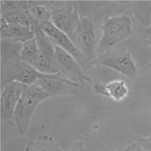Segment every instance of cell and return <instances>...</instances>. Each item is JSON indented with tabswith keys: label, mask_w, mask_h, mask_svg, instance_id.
<instances>
[{
	"label": "cell",
	"mask_w": 151,
	"mask_h": 151,
	"mask_svg": "<svg viewBox=\"0 0 151 151\" xmlns=\"http://www.w3.org/2000/svg\"><path fill=\"white\" fill-rule=\"evenodd\" d=\"M4 67L2 68L3 85L10 82H18L25 85H35L36 81L47 74L42 73L22 59V43L2 40Z\"/></svg>",
	"instance_id": "6da1fadb"
},
{
	"label": "cell",
	"mask_w": 151,
	"mask_h": 151,
	"mask_svg": "<svg viewBox=\"0 0 151 151\" xmlns=\"http://www.w3.org/2000/svg\"><path fill=\"white\" fill-rule=\"evenodd\" d=\"M50 97L51 96L37 85L25 87L16 106L13 118L20 136H24L28 131L30 121L36 107Z\"/></svg>",
	"instance_id": "7a4b0ae2"
},
{
	"label": "cell",
	"mask_w": 151,
	"mask_h": 151,
	"mask_svg": "<svg viewBox=\"0 0 151 151\" xmlns=\"http://www.w3.org/2000/svg\"><path fill=\"white\" fill-rule=\"evenodd\" d=\"M102 36L99 43L100 51L109 52L111 47L131 36L133 33V22L125 15L107 17L101 25Z\"/></svg>",
	"instance_id": "3957f363"
},
{
	"label": "cell",
	"mask_w": 151,
	"mask_h": 151,
	"mask_svg": "<svg viewBox=\"0 0 151 151\" xmlns=\"http://www.w3.org/2000/svg\"><path fill=\"white\" fill-rule=\"evenodd\" d=\"M31 28L35 33V39L40 50V56L33 68L44 74L59 73L54 65L55 45L35 19L32 23Z\"/></svg>",
	"instance_id": "277c9868"
},
{
	"label": "cell",
	"mask_w": 151,
	"mask_h": 151,
	"mask_svg": "<svg viewBox=\"0 0 151 151\" xmlns=\"http://www.w3.org/2000/svg\"><path fill=\"white\" fill-rule=\"evenodd\" d=\"M54 65L58 73L66 79L79 85L91 82V79L82 72L80 64L63 49L55 46Z\"/></svg>",
	"instance_id": "5b68a950"
},
{
	"label": "cell",
	"mask_w": 151,
	"mask_h": 151,
	"mask_svg": "<svg viewBox=\"0 0 151 151\" xmlns=\"http://www.w3.org/2000/svg\"><path fill=\"white\" fill-rule=\"evenodd\" d=\"M91 65H102L120 73L129 78H134L139 73V69L132 55L129 52H107L98 59H94Z\"/></svg>",
	"instance_id": "8992f818"
},
{
	"label": "cell",
	"mask_w": 151,
	"mask_h": 151,
	"mask_svg": "<svg viewBox=\"0 0 151 151\" xmlns=\"http://www.w3.org/2000/svg\"><path fill=\"white\" fill-rule=\"evenodd\" d=\"M73 42L87 60H94L97 43L96 28L88 17L80 18Z\"/></svg>",
	"instance_id": "52a82bcc"
},
{
	"label": "cell",
	"mask_w": 151,
	"mask_h": 151,
	"mask_svg": "<svg viewBox=\"0 0 151 151\" xmlns=\"http://www.w3.org/2000/svg\"><path fill=\"white\" fill-rule=\"evenodd\" d=\"M50 20L53 25L68 35L73 42L79 25L80 17L73 5H68L62 8L50 7Z\"/></svg>",
	"instance_id": "ba28073f"
},
{
	"label": "cell",
	"mask_w": 151,
	"mask_h": 151,
	"mask_svg": "<svg viewBox=\"0 0 151 151\" xmlns=\"http://www.w3.org/2000/svg\"><path fill=\"white\" fill-rule=\"evenodd\" d=\"M35 85L42 88L51 97L77 94L80 91L81 86L59 73L47 74L45 77L38 79Z\"/></svg>",
	"instance_id": "9c48e42d"
},
{
	"label": "cell",
	"mask_w": 151,
	"mask_h": 151,
	"mask_svg": "<svg viewBox=\"0 0 151 151\" xmlns=\"http://www.w3.org/2000/svg\"><path fill=\"white\" fill-rule=\"evenodd\" d=\"M1 18L8 24L26 27H31L34 21L26 2H1Z\"/></svg>",
	"instance_id": "30bf717a"
},
{
	"label": "cell",
	"mask_w": 151,
	"mask_h": 151,
	"mask_svg": "<svg viewBox=\"0 0 151 151\" xmlns=\"http://www.w3.org/2000/svg\"><path fill=\"white\" fill-rule=\"evenodd\" d=\"M40 25L55 46L63 49L72 55L78 61L80 65H85V62L88 60L85 59L82 52L78 49L68 35L55 27L50 21L40 24Z\"/></svg>",
	"instance_id": "8fae6325"
},
{
	"label": "cell",
	"mask_w": 151,
	"mask_h": 151,
	"mask_svg": "<svg viewBox=\"0 0 151 151\" xmlns=\"http://www.w3.org/2000/svg\"><path fill=\"white\" fill-rule=\"evenodd\" d=\"M27 85L18 82H10L4 85L1 95V110L2 119L11 120L14 118L16 106Z\"/></svg>",
	"instance_id": "7c38bea8"
},
{
	"label": "cell",
	"mask_w": 151,
	"mask_h": 151,
	"mask_svg": "<svg viewBox=\"0 0 151 151\" xmlns=\"http://www.w3.org/2000/svg\"><path fill=\"white\" fill-rule=\"evenodd\" d=\"M93 90L96 93L109 97L116 102L124 101L130 92L127 84L122 79H113L106 84L96 83Z\"/></svg>",
	"instance_id": "4fadbf2b"
},
{
	"label": "cell",
	"mask_w": 151,
	"mask_h": 151,
	"mask_svg": "<svg viewBox=\"0 0 151 151\" xmlns=\"http://www.w3.org/2000/svg\"><path fill=\"white\" fill-rule=\"evenodd\" d=\"M0 30L2 40H8L23 44L35 37V33L31 27L8 24L2 18Z\"/></svg>",
	"instance_id": "5bb4252c"
},
{
	"label": "cell",
	"mask_w": 151,
	"mask_h": 151,
	"mask_svg": "<svg viewBox=\"0 0 151 151\" xmlns=\"http://www.w3.org/2000/svg\"><path fill=\"white\" fill-rule=\"evenodd\" d=\"M24 151H64L53 137L47 134H40L35 141L27 144Z\"/></svg>",
	"instance_id": "9a60e30c"
},
{
	"label": "cell",
	"mask_w": 151,
	"mask_h": 151,
	"mask_svg": "<svg viewBox=\"0 0 151 151\" xmlns=\"http://www.w3.org/2000/svg\"><path fill=\"white\" fill-rule=\"evenodd\" d=\"M20 56L24 62L32 67L34 66L40 56L39 47L35 37L22 45Z\"/></svg>",
	"instance_id": "2e32d148"
},
{
	"label": "cell",
	"mask_w": 151,
	"mask_h": 151,
	"mask_svg": "<svg viewBox=\"0 0 151 151\" xmlns=\"http://www.w3.org/2000/svg\"><path fill=\"white\" fill-rule=\"evenodd\" d=\"M28 8L33 18L40 24L50 21V6L47 7L41 4H28Z\"/></svg>",
	"instance_id": "e0dca14e"
},
{
	"label": "cell",
	"mask_w": 151,
	"mask_h": 151,
	"mask_svg": "<svg viewBox=\"0 0 151 151\" xmlns=\"http://www.w3.org/2000/svg\"><path fill=\"white\" fill-rule=\"evenodd\" d=\"M137 142L144 150L147 151H151V136L138 139Z\"/></svg>",
	"instance_id": "ac0fdd59"
},
{
	"label": "cell",
	"mask_w": 151,
	"mask_h": 151,
	"mask_svg": "<svg viewBox=\"0 0 151 151\" xmlns=\"http://www.w3.org/2000/svg\"><path fill=\"white\" fill-rule=\"evenodd\" d=\"M142 40L144 43L151 47V25L144 30L142 33Z\"/></svg>",
	"instance_id": "d6986e66"
},
{
	"label": "cell",
	"mask_w": 151,
	"mask_h": 151,
	"mask_svg": "<svg viewBox=\"0 0 151 151\" xmlns=\"http://www.w3.org/2000/svg\"><path fill=\"white\" fill-rule=\"evenodd\" d=\"M124 151H147L145 150H144L143 148L141 147V145H139V143L138 142H134V143H132L131 145H129L128 147L124 149Z\"/></svg>",
	"instance_id": "ffe728a7"
},
{
	"label": "cell",
	"mask_w": 151,
	"mask_h": 151,
	"mask_svg": "<svg viewBox=\"0 0 151 151\" xmlns=\"http://www.w3.org/2000/svg\"><path fill=\"white\" fill-rule=\"evenodd\" d=\"M69 151H85V149L82 142H79L74 144Z\"/></svg>",
	"instance_id": "44dd1931"
},
{
	"label": "cell",
	"mask_w": 151,
	"mask_h": 151,
	"mask_svg": "<svg viewBox=\"0 0 151 151\" xmlns=\"http://www.w3.org/2000/svg\"><path fill=\"white\" fill-rule=\"evenodd\" d=\"M116 151H124V150H116Z\"/></svg>",
	"instance_id": "7402d4cb"
},
{
	"label": "cell",
	"mask_w": 151,
	"mask_h": 151,
	"mask_svg": "<svg viewBox=\"0 0 151 151\" xmlns=\"http://www.w3.org/2000/svg\"><path fill=\"white\" fill-rule=\"evenodd\" d=\"M149 67H150V68H151V62H150V65H149Z\"/></svg>",
	"instance_id": "603a6c76"
},
{
	"label": "cell",
	"mask_w": 151,
	"mask_h": 151,
	"mask_svg": "<svg viewBox=\"0 0 151 151\" xmlns=\"http://www.w3.org/2000/svg\"><path fill=\"white\" fill-rule=\"evenodd\" d=\"M150 122H151V115H150Z\"/></svg>",
	"instance_id": "cb8c5ba5"
}]
</instances>
